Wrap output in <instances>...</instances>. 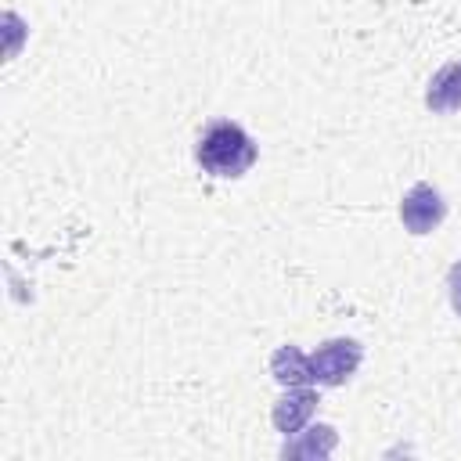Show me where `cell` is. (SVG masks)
I'll list each match as a JSON object with an SVG mask.
<instances>
[{"label":"cell","mask_w":461,"mask_h":461,"mask_svg":"<svg viewBox=\"0 0 461 461\" xmlns=\"http://www.w3.org/2000/svg\"><path fill=\"white\" fill-rule=\"evenodd\" d=\"M256 155H259V148L249 137V130L230 119L209 122L202 130V137L194 140V162L202 166V173L220 176V180L245 176L256 166Z\"/></svg>","instance_id":"obj_1"},{"label":"cell","mask_w":461,"mask_h":461,"mask_svg":"<svg viewBox=\"0 0 461 461\" xmlns=\"http://www.w3.org/2000/svg\"><path fill=\"white\" fill-rule=\"evenodd\" d=\"M270 375L288 389V385H310V357L299 346H277L270 357Z\"/></svg>","instance_id":"obj_6"},{"label":"cell","mask_w":461,"mask_h":461,"mask_svg":"<svg viewBox=\"0 0 461 461\" xmlns=\"http://www.w3.org/2000/svg\"><path fill=\"white\" fill-rule=\"evenodd\" d=\"M317 403H321V396H317L313 389H306V385H288V393H285V396L274 403V411H270L274 429H277L281 436H295V432L313 418Z\"/></svg>","instance_id":"obj_4"},{"label":"cell","mask_w":461,"mask_h":461,"mask_svg":"<svg viewBox=\"0 0 461 461\" xmlns=\"http://www.w3.org/2000/svg\"><path fill=\"white\" fill-rule=\"evenodd\" d=\"M425 104L432 115L461 112V61H450L432 72V79L425 86Z\"/></svg>","instance_id":"obj_5"},{"label":"cell","mask_w":461,"mask_h":461,"mask_svg":"<svg viewBox=\"0 0 461 461\" xmlns=\"http://www.w3.org/2000/svg\"><path fill=\"white\" fill-rule=\"evenodd\" d=\"M443 216H447V202L432 184H414L400 198V220L411 234H432L443 223Z\"/></svg>","instance_id":"obj_3"},{"label":"cell","mask_w":461,"mask_h":461,"mask_svg":"<svg viewBox=\"0 0 461 461\" xmlns=\"http://www.w3.org/2000/svg\"><path fill=\"white\" fill-rule=\"evenodd\" d=\"M335 443H339V436L331 425H313L303 439H288L281 447V457H328L335 450Z\"/></svg>","instance_id":"obj_7"},{"label":"cell","mask_w":461,"mask_h":461,"mask_svg":"<svg viewBox=\"0 0 461 461\" xmlns=\"http://www.w3.org/2000/svg\"><path fill=\"white\" fill-rule=\"evenodd\" d=\"M364 346L357 339H328L310 353V375L317 385H342L357 375Z\"/></svg>","instance_id":"obj_2"},{"label":"cell","mask_w":461,"mask_h":461,"mask_svg":"<svg viewBox=\"0 0 461 461\" xmlns=\"http://www.w3.org/2000/svg\"><path fill=\"white\" fill-rule=\"evenodd\" d=\"M447 295H450V306H454V313L461 317V259L447 270Z\"/></svg>","instance_id":"obj_8"}]
</instances>
